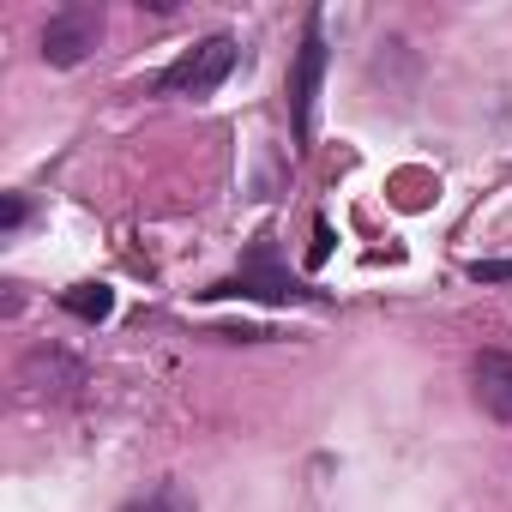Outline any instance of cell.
Wrapping results in <instances>:
<instances>
[{"mask_svg": "<svg viewBox=\"0 0 512 512\" xmlns=\"http://www.w3.org/2000/svg\"><path fill=\"white\" fill-rule=\"evenodd\" d=\"M229 73H235V43H229V37H205L199 49H187V55L157 79V91H169V97H211Z\"/></svg>", "mask_w": 512, "mask_h": 512, "instance_id": "6da1fadb", "label": "cell"}, {"mask_svg": "<svg viewBox=\"0 0 512 512\" xmlns=\"http://www.w3.org/2000/svg\"><path fill=\"white\" fill-rule=\"evenodd\" d=\"M332 253V223H314V247H308V266H326Z\"/></svg>", "mask_w": 512, "mask_h": 512, "instance_id": "9c48e42d", "label": "cell"}, {"mask_svg": "<svg viewBox=\"0 0 512 512\" xmlns=\"http://www.w3.org/2000/svg\"><path fill=\"white\" fill-rule=\"evenodd\" d=\"M127 512H187V500H181L175 488H157V494H145V500H133Z\"/></svg>", "mask_w": 512, "mask_h": 512, "instance_id": "52a82bcc", "label": "cell"}, {"mask_svg": "<svg viewBox=\"0 0 512 512\" xmlns=\"http://www.w3.org/2000/svg\"><path fill=\"white\" fill-rule=\"evenodd\" d=\"M103 37V13L85 7V0H73V7H61L49 25H43V61L49 67H79Z\"/></svg>", "mask_w": 512, "mask_h": 512, "instance_id": "3957f363", "label": "cell"}, {"mask_svg": "<svg viewBox=\"0 0 512 512\" xmlns=\"http://www.w3.org/2000/svg\"><path fill=\"white\" fill-rule=\"evenodd\" d=\"M25 223V199H7V205H0V229H19Z\"/></svg>", "mask_w": 512, "mask_h": 512, "instance_id": "30bf717a", "label": "cell"}, {"mask_svg": "<svg viewBox=\"0 0 512 512\" xmlns=\"http://www.w3.org/2000/svg\"><path fill=\"white\" fill-rule=\"evenodd\" d=\"M320 79H326V37H320V19H314L308 37H302V55H296V67H290V121H296V139H302V145H308V133H314Z\"/></svg>", "mask_w": 512, "mask_h": 512, "instance_id": "277c9868", "label": "cell"}, {"mask_svg": "<svg viewBox=\"0 0 512 512\" xmlns=\"http://www.w3.org/2000/svg\"><path fill=\"white\" fill-rule=\"evenodd\" d=\"M476 404L494 422H512V356L506 350H482L476 356Z\"/></svg>", "mask_w": 512, "mask_h": 512, "instance_id": "5b68a950", "label": "cell"}, {"mask_svg": "<svg viewBox=\"0 0 512 512\" xmlns=\"http://www.w3.org/2000/svg\"><path fill=\"white\" fill-rule=\"evenodd\" d=\"M61 308L79 314V320H109V314H115V290H103V284H79V290L61 296Z\"/></svg>", "mask_w": 512, "mask_h": 512, "instance_id": "8992f818", "label": "cell"}, {"mask_svg": "<svg viewBox=\"0 0 512 512\" xmlns=\"http://www.w3.org/2000/svg\"><path fill=\"white\" fill-rule=\"evenodd\" d=\"M205 296H260V302H302L308 290H302V284H290V272H278V253H272V241H253V253L241 260V272H235V278H223V284H211Z\"/></svg>", "mask_w": 512, "mask_h": 512, "instance_id": "7a4b0ae2", "label": "cell"}, {"mask_svg": "<svg viewBox=\"0 0 512 512\" xmlns=\"http://www.w3.org/2000/svg\"><path fill=\"white\" fill-rule=\"evenodd\" d=\"M470 278H476V284H506V278H512V260H476Z\"/></svg>", "mask_w": 512, "mask_h": 512, "instance_id": "ba28073f", "label": "cell"}]
</instances>
